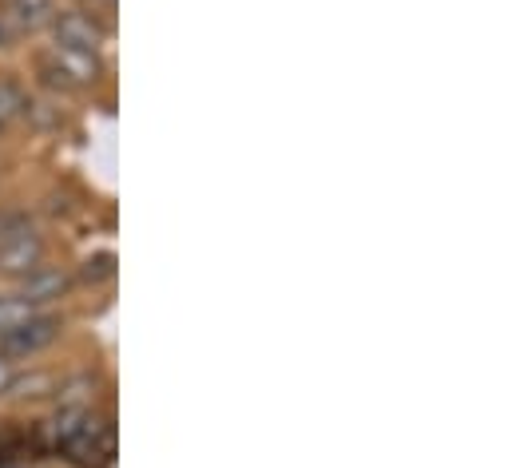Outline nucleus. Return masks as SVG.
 <instances>
[{"mask_svg": "<svg viewBox=\"0 0 512 468\" xmlns=\"http://www.w3.org/2000/svg\"><path fill=\"white\" fill-rule=\"evenodd\" d=\"M48 246L40 227L24 215V211H8L0 215V274L4 278H24L28 270H36L44 262Z\"/></svg>", "mask_w": 512, "mask_h": 468, "instance_id": "1", "label": "nucleus"}, {"mask_svg": "<svg viewBox=\"0 0 512 468\" xmlns=\"http://www.w3.org/2000/svg\"><path fill=\"white\" fill-rule=\"evenodd\" d=\"M60 334H64V318L52 310H36L24 326H16L8 338H0V357H8L12 365H24L44 350H52L60 342Z\"/></svg>", "mask_w": 512, "mask_h": 468, "instance_id": "2", "label": "nucleus"}, {"mask_svg": "<svg viewBox=\"0 0 512 468\" xmlns=\"http://www.w3.org/2000/svg\"><path fill=\"white\" fill-rule=\"evenodd\" d=\"M48 32H52V44H56V48L92 52V56H100V52H104V40H108V28L100 24V16L88 12V8H80V4L56 8Z\"/></svg>", "mask_w": 512, "mask_h": 468, "instance_id": "3", "label": "nucleus"}, {"mask_svg": "<svg viewBox=\"0 0 512 468\" xmlns=\"http://www.w3.org/2000/svg\"><path fill=\"white\" fill-rule=\"evenodd\" d=\"M72 274L64 270V266H52L48 258L36 266V270H28L24 278H16V298H24L32 310H52L60 298H68V290H72Z\"/></svg>", "mask_w": 512, "mask_h": 468, "instance_id": "4", "label": "nucleus"}, {"mask_svg": "<svg viewBox=\"0 0 512 468\" xmlns=\"http://www.w3.org/2000/svg\"><path fill=\"white\" fill-rule=\"evenodd\" d=\"M48 56H52V64L68 76V84L76 88V92H84V88H92L100 76H104V60L100 56H92V52H72V48H44Z\"/></svg>", "mask_w": 512, "mask_h": 468, "instance_id": "5", "label": "nucleus"}, {"mask_svg": "<svg viewBox=\"0 0 512 468\" xmlns=\"http://www.w3.org/2000/svg\"><path fill=\"white\" fill-rule=\"evenodd\" d=\"M0 12L12 20V28H16L20 36H28V32H48V24H52V16H56V0H4Z\"/></svg>", "mask_w": 512, "mask_h": 468, "instance_id": "6", "label": "nucleus"}, {"mask_svg": "<svg viewBox=\"0 0 512 468\" xmlns=\"http://www.w3.org/2000/svg\"><path fill=\"white\" fill-rule=\"evenodd\" d=\"M52 393H60V377L52 369H28V373L16 369L4 397H12V401H44Z\"/></svg>", "mask_w": 512, "mask_h": 468, "instance_id": "7", "label": "nucleus"}, {"mask_svg": "<svg viewBox=\"0 0 512 468\" xmlns=\"http://www.w3.org/2000/svg\"><path fill=\"white\" fill-rule=\"evenodd\" d=\"M24 104H28V92L16 84V80H0V131L16 119H24Z\"/></svg>", "mask_w": 512, "mask_h": 468, "instance_id": "8", "label": "nucleus"}, {"mask_svg": "<svg viewBox=\"0 0 512 468\" xmlns=\"http://www.w3.org/2000/svg\"><path fill=\"white\" fill-rule=\"evenodd\" d=\"M36 310L24 302V298H16V294H0V338H8L16 326H24L28 318H32Z\"/></svg>", "mask_w": 512, "mask_h": 468, "instance_id": "9", "label": "nucleus"}, {"mask_svg": "<svg viewBox=\"0 0 512 468\" xmlns=\"http://www.w3.org/2000/svg\"><path fill=\"white\" fill-rule=\"evenodd\" d=\"M112 274H116V254H112V250L88 254L84 266H80V282H88V286H100V282H108Z\"/></svg>", "mask_w": 512, "mask_h": 468, "instance_id": "10", "label": "nucleus"}, {"mask_svg": "<svg viewBox=\"0 0 512 468\" xmlns=\"http://www.w3.org/2000/svg\"><path fill=\"white\" fill-rule=\"evenodd\" d=\"M16 40H20V32H16V28H12V20L0 12V48H12Z\"/></svg>", "mask_w": 512, "mask_h": 468, "instance_id": "11", "label": "nucleus"}, {"mask_svg": "<svg viewBox=\"0 0 512 468\" xmlns=\"http://www.w3.org/2000/svg\"><path fill=\"white\" fill-rule=\"evenodd\" d=\"M16 369H20V365H12L8 357H0V397L8 393V385H12V373H16Z\"/></svg>", "mask_w": 512, "mask_h": 468, "instance_id": "12", "label": "nucleus"}, {"mask_svg": "<svg viewBox=\"0 0 512 468\" xmlns=\"http://www.w3.org/2000/svg\"><path fill=\"white\" fill-rule=\"evenodd\" d=\"M76 4H80V8H88V12H100V8H108L112 0H76Z\"/></svg>", "mask_w": 512, "mask_h": 468, "instance_id": "13", "label": "nucleus"}, {"mask_svg": "<svg viewBox=\"0 0 512 468\" xmlns=\"http://www.w3.org/2000/svg\"><path fill=\"white\" fill-rule=\"evenodd\" d=\"M4 468H16V465H4Z\"/></svg>", "mask_w": 512, "mask_h": 468, "instance_id": "14", "label": "nucleus"}]
</instances>
